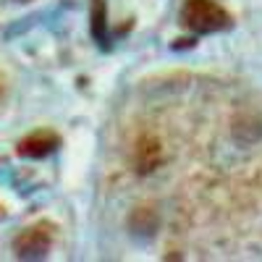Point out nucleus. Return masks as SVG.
<instances>
[{"mask_svg":"<svg viewBox=\"0 0 262 262\" xmlns=\"http://www.w3.org/2000/svg\"><path fill=\"white\" fill-rule=\"evenodd\" d=\"M184 24L200 34H210V32H221L231 24L228 13L215 3V0H186L184 6Z\"/></svg>","mask_w":262,"mask_h":262,"instance_id":"1","label":"nucleus"},{"mask_svg":"<svg viewBox=\"0 0 262 262\" xmlns=\"http://www.w3.org/2000/svg\"><path fill=\"white\" fill-rule=\"evenodd\" d=\"M50 249V228L45 226H34V228H27L16 238V252L18 257H42Z\"/></svg>","mask_w":262,"mask_h":262,"instance_id":"2","label":"nucleus"},{"mask_svg":"<svg viewBox=\"0 0 262 262\" xmlns=\"http://www.w3.org/2000/svg\"><path fill=\"white\" fill-rule=\"evenodd\" d=\"M58 147V137L50 134V131H37V134L27 137L18 144V155L24 158H45Z\"/></svg>","mask_w":262,"mask_h":262,"instance_id":"3","label":"nucleus"},{"mask_svg":"<svg viewBox=\"0 0 262 262\" xmlns=\"http://www.w3.org/2000/svg\"><path fill=\"white\" fill-rule=\"evenodd\" d=\"M163 158V149H160V142L152 139V137H142L137 142V149H134V160H137V168L139 173H149L155 170L158 163Z\"/></svg>","mask_w":262,"mask_h":262,"instance_id":"4","label":"nucleus"},{"mask_svg":"<svg viewBox=\"0 0 262 262\" xmlns=\"http://www.w3.org/2000/svg\"><path fill=\"white\" fill-rule=\"evenodd\" d=\"M105 6H102V0H95V34L97 39L105 45Z\"/></svg>","mask_w":262,"mask_h":262,"instance_id":"5","label":"nucleus"},{"mask_svg":"<svg viewBox=\"0 0 262 262\" xmlns=\"http://www.w3.org/2000/svg\"><path fill=\"white\" fill-rule=\"evenodd\" d=\"M6 95H8V81H6V76H3V74H0V105H3Z\"/></svg>","mask_w":262,"mask_h":262,"instance_id":"6","label":"nucleus"}]
</instances>
